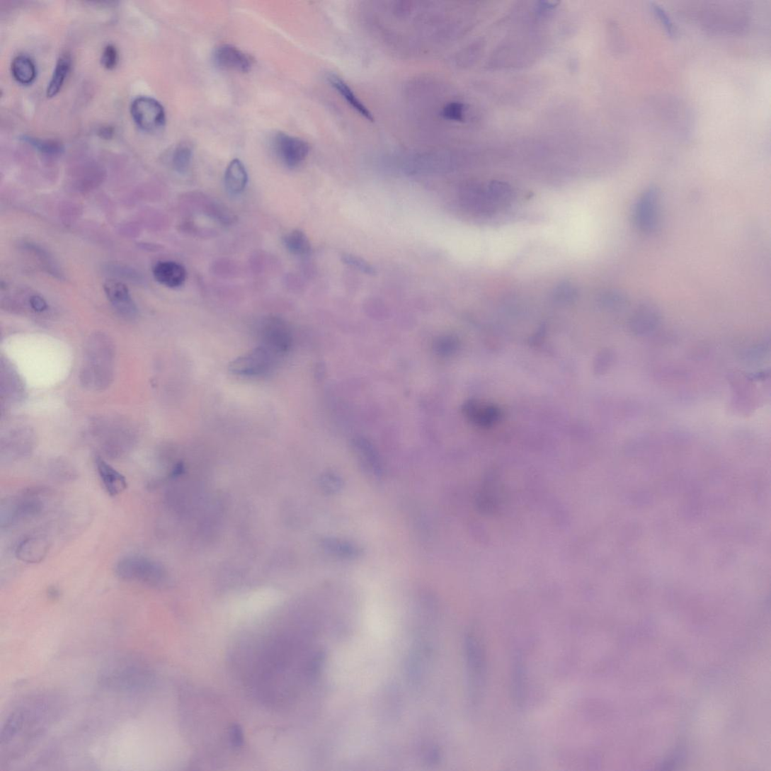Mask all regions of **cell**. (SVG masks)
Segmentation results:
<instances>
[{
	"label": "cell",
	"instance_id": "1",
	"mask_svg": "<svg viewBox=\"0 0 771 771\" xmlns=\"http://www.w3.org/2000/svg\"><path fill=\"white\" fill-rule=\"evenodd\" d=\"M46 704L38 699L18 707L8 719L2 733V747H27L45 729Z\"/></svg>",
	"mask_w": 771,
	"mask_h": 771
},
{
	"label": "cell",
	"instance_id": "2",
	"mask_svg": "<svg viewBox=\"0 0 771 771\" xmlns=\"http://www.w3.org/2000/svg\"><path fill=\"white\" fill-rule=\"evenodd\" d=\"M81 382L92 389H103L113 381L114 348L110 339L103 334L91 336L88 342Z\"/></svg>",
	"mask_w": 771,
	"mask_h": 771
},
{
	"label": "cell",
	"instance_id": "3",
	"mask_svg": "<svg viewBox=\"0 0 771 771\" xmlns=\"http://www.w3.org/2000/svg\"><path fill=\"white\" fill-rule=\"evenodd\" d=\"M115 573L125 582L152 588L163 587L169 582L168 573L161 564L138 555L123 557L117 563Z\"/></svg>",
	"mask_w": 771,
	"mask_h": 771
},
{
	"label": "cell",
	"instance_id": "4",
	"mask_svg": "<svg viewBox=\"0 0 771 771\" xmlns=\"http://www.w3.org/2000/svg\"><path fill=\"white\" fill-rule=\"evenodd\" d=\"M44 506L38 491H29L11 498L1 505V527L8 528L21 520L35 518L42 513Z\"/></svg>",
	"mask_w": 771,
	"mask_h": 771
},
{
	"label": "cell",
	"instance_id": "5",
	"mask_svg": "<svg viewBox=\"0 0 771 771\" xmlns=\"http://www.w3.org/2000/svg\"><path fill=\"white\" fill-rule=\"evenodd\" d=\"M278 355L265 346L258 347L232 362L229 370L239 375H263L274 367Z\"/></svg>",
	"mask_w": 771,
	"mask_h": 771
},
{
	"label": "cell",
	"instance_id": "6",
	"mask_svg": "<svg viewBox=\"0 0 771 771\" xmlns=\"http://www.w3.org/2000/svg\"><path fill=\"white\" fill-rule=\"evenodd\" d=\"M130 113L136 125L144 132H155L165 125L166 114L163 105L156 99L138 97L130 106Z\"/></svg>",
	"mask_w": 771,
	"mask_h": 771
},
{
	"label": "cell",
	"instance_id": "7",
	"mask_svg": "<svg viewBox=\"0 0 771 771\" xmlns=\"http://www.w3.org/2000/svg\"><path fill=\"white\" fill-rule=\"evenodd\" d=\"M466 651L469 675L470 693L477 701L483 690L485 663L483 650L476 636L469 634L466 638Z\"/></svg>",
	"mask_w": 771,
	"mask_h": 771
},
{
	"label": "cell",
	"instance_id": "8",
	"mask_svg": "<svg viewBox=\"0 0 771 771\" xmlns=\"http://www.w3.org/2000/svg\"><path fill=\"white\" fill-rule=\"evenodd\" d=\"M274 146L279 158L290 169L297 168L310 152L307 142L284 133L275 137Z\"/></svg>",
	"mask_w": 771,
	"mask_h": 771
},
{
	"label": "cell",
	"instance_id": "9",
	"mask_svg": "<svg viewBox=\"0 0 771 771\" xmlns=\"http://www.w3.org/2000/svg\"><path fill=\"white\" fill-rule=\"evenodd\" d=\"M262 334L265 347L278 355L287 353L292 345L290 329L280 318L269 317L262 326Z\"/></svg>",
	"mask_w": 771,
	"mask_h": 771
},
{
	"label": "cell",
	"instance_id": "10",
	"mask_svg": "<svg viewBox=\"0 0 771 771\" xmlns=\"http://www.w3.org/2000/svg\"><path fill=\"white\" fill-rule=\"evenodd\" d=\"M658 193L654 187H650L638 200L635 210L637 227L644 232H650L656 227L658 219Z\"/></svg>",
	"mask_w": 771,
	"mask_h": 771
},
{
	"label": "cell",
	"instance_id": "11",
	"mask_svg": "<svg viewBox=\"0 0 771 771\" xmlns=\"http://www.w3.org/2000/svg\"><path fill=\"white\" fill-rule=\"evenodd\" d=\"M213 60L222 69L247 73L253 66L252 57L232 45H222L213 54Z\"/></svg>",
	"mask_w": 771,
	"mask_h": 771
},
{
	"label": "cell",
	"instance_id": "12",
	"mask_svg": "<svg viewBox=\"0 0 771 771\" xmlns=\"http://www.w3.org/2000/svg\"><path fill=\"white\" fill-rule=\"evenodd\" d=\"M104 291L116 312L126 318H133L137 314V307L130 297L126 285L120 281L110 280L104 283Z\"/></svg>",
	"mask_w": 771,
	"mask_h": 771
},
{
	"label": "cell",
	"instance_id": "13",
	"mask_svg": "<svg viewBox=\"0 0 771 771\" xmlns=\"http://www.w3.org/2000/svg\"><path fill=\"white\" fill-rule=\"evenodd\" d=\"M153 276L163 286L178 288L183 286L187 278V272L182 265L172 261H163L154 266Z\"/></svg>",
	"mask_w": 771,
	"mask_h": 771
},
{
	"label": "cell",
	"instance_id": "14",
	"mask_svg": "<svg viewBox=\"0 0 771 771\" xmlns=\"http://www.w3.org/2000/svg\"><path fill=\"white\" fill-rule=\"evenodd\" d=\"M50 547L49 542L43 537H28L18 544L16 555L21 562L39 564L49 553Z\"/></svg>",
	"mask_w": 771,
	"mask_h": 771
},
{
	"label": "cell",
	"instance_id": "15",
	"mask_svg": "<svg viewBox=\"0 0 771 771\" xmlns=\"http://www.w3.org/2000/svg\"><path fill=\"white\" fill-rule=\"evenodd\" d=\"M327 80L330 86L338 93L340 96L347 102L353 110L362 116L365 120L373 122L374 117L371 111L369 108H367V106L360 101L358 95L355 94L345 80L334 74H329Z\"/></svg>",
	"mask_w": 771,
	"mask_h": 771
},
{
	"label": "cell",
	"instance_id": "16",
	"mask_svg": "<svg viewBox=\"0 0 771 771\" xmlns=\"http://www.w3.org/2000/svg\"><path fill=\"white\" fill-rule=\"evenodd\" d=\"M96 467L103 488L109 495L116 496L127 489L126 479L101 457H97Z\"/></svg>",
	"mask_w": 771,
	"mask_h": 771
},
{
	"label": "cell",
	"instance_id": "17",
	"mask_svg": "<svg viewBox=\"0 0 771 771\" xmlns=\"http://www.w3.org/2000/svg\"><path fill=\"white\" fill-rule=\"evenodd\" d=\"M465 203L474 211L486 215L496 208L490 199L486 187L477 184H471L464 189L462 193Z\"/></svg>",
	"mask_w": 771,
	"mask_h": 771
},
{
	"label": "cell",
	"instance_id": "18",
	"mask_svg": "<svg viewBox=\"0 0 771 771\" xmlns=\"http://www.w3.org/2000/svg\"><path fill=\"white\" fill-rule=\"evenodd\" d=\"M248 183V174L244 164L239 159L230 162L224 174V184L232 195L244 192Z\"/></svg>",
	"mask_w": 771,
	"mask_h": 771
},
{
	"label": "cell",
	"instance_id": "19",
	"mask_svg": "<svg viewBox=\"0 0 771 771\" xmlns=\"http://www.w3.org/2000/svg\"><path fill=\"white\" fill-rule=\"evenodd\" d=\"M322 547L329 553L343 559H355L362 555V549L358 545L338 538H325Z\"/></svg>",
	"mask_w": 771,
	"mask_h": 771
},
{
	"label": "cell",
	"instance_id": "20",
	"mask_svg": "<svg viewBox=\"0 0 771 771\" xmlns=\"http://www.w3.org/2000/svg\"><path fill=\"white\" fill-rule=\"evenodd\" d=\"M11 74L22 85H29L37 76V68L31 59L25 55H19L13 59L11 65Z\"/></svg>",
	"mask_w": 771,
	"mask_h": 771
},
{
	"label": "cell",
	"instance_id": "21",
	"mask_svg": "<svg viewBox=\"0 0 771 771\" xmlns=\"http://www.w3.org/2000/svg\"><path fill=\"white\" fill-rule=\"evenodd\" d=\"M71 67V58L69 55H62L57 62L52 79L47 86L46 95L52 98L61 91L69 74Z\"/></svg>",
	"mask_w": 771,
	"mask_h": 771
},
{
	"label": "cell",
	"instance_id": "22",
	"mask_svg": "<svg viewBox=\"0 0 771 771\" xmlns=\"http://www.w3.org/2000/svg\"><path fill=\"white\" fill-rule=\"evenodd\" d=\"M284 244L288 251L295 256H306L312 251L309 239L302 231L294 230L288 233L283 239Z\"/></svg>",
	"mask_w": 771,
	"mask_h": 771
},
{
	"label": "cell",
	"instance_id": "23",
	"mask_svg": "<svg viewBox=\"0 0 771 771\" xmlns=\"http://www.w3.org/2000/svg\"><path fill=\"white\" fill-rule=\"evenodd\" d=\"M488 195L496 207H503L511 202L513 189L508 183L493 181L486 187Z\"/></svg>",
	"mask_w": 771,
	"mask_h": 771
},
{
	"label": "cell",
	"instance_id": "24",
	"mask_svg": "<svg viewBox=\"0 0 771 771\" xmlns=\"http://www.w3.org/2000/svg\"><path fill=\"white\" fill-rule=\"evenodd\" d=\"M193 147L188 142L177 146L173 155V166L174 169L180 173H185L193 159Z\"/></svg>",
	"mask_w": 771,
	"mask_h": 771
},
{
	"label": "cell",
	"instance_id": "25",
	"mask_svg": "<svg viewBox=\"0 0 771 771\" xmlns=\"http://www.w3.org/2000/svg\"><path fill=\"white\" fill-rule=\"evenodd\" d=\"M358 449L361 460L366 469L375 477H381L382 468L373 450L364 444L358 445Z\"/></svg>",
	"mask_w": 771,
	"mask_h": 771
},
{
	"label": "cell",
	"instance_id": "26",
	"mask_svg": "<svg viewBox=\"0 0 771 771\" xmlns=\"http://www.w3.org/2000/svg\"><path fill=\"white\" fill-rule=\"evenodd\" d=\"M21 139L40 152L50 154V155H56L64 150L63 145L57 140L43 139L30 136H23Z\"/></svg>",
	"mask_w": 771,
	"mask_h": 771
},
{
	"label": "cell",
	"instance_id": "27",
	"mask_svg": "<svg viewBox=\"0 0 771 771\" xmlns=\"http://www.w3.org/2000/svg\"><path fill=\"white\" fill-rule=\"evenodd\" d=\"M467 110L466 103L454 101L445 104L442 114L446 120L458 122L465 120Z\"/></svg>",
	"mask_w": 771,
	"mask_h": 771
},
{
	"label": "cell",
	"instance_id": "28",
	"mask_svg": "<svg viewBox=\"0 0 771 771\" xmlns=\"http://www.w3.org/2000/svg\"><path fill=\"white\" fill-rule=\"evenodd\" d=\"M342 261L343 263L353 267L360 271L364 273L365 275H376L375 268L367 262L365 259L355 256L351 254H345L342 256Z\"/></svg>",
	"mask_w": 771,
	"mask_h": 771
},
{
	"label": "cell",
	"instance_id": "29",
	"mask_svg": "<svg viewBox=\"0 0 771 771\" xmlns=\"http://www.w3.org/2000/svg\"><path fill=\"white\" fill-rule=\"evenodd\" d=\"M343 481L336 474H326L321 479V486L329 494L337 493L343 488Z\"/></svg>",
	"mask_w": 771,
	"mask_h": 771
},
{
	"label": "cell",
	"instance_id": "30",
	"mask_svg": "<svg viewBox=\"0 0 771 771\" xmlns=\"http://www.w3.org/2000/svg\"><path fill=\"white\" fill-rule=\"evenodd\" d=\"M118 58V51L115 46L112 44L108 45L103 51L101 64L105 68L113 69L117 65Z\"/></svg>",
	"mask_w": 771,
	"mask_h": 771
},
{
	"label": "cell",
	"instance_id": "31",
	"mask_svg": "<svg viewBox=\"0 0 771 771\" xmlns=\"http://www.w3.org/2000/svg\"><path fill=\"white\" fill-rule=\"evenodd\" d=\"M556 290V297L561 300H572L576 294L575 287L569 282L561 283Z\"/></svg>",
	"mask_w": 771,
	"mask_h": 771
},
{
	"label": "cell",
	"instance_id": "32",
	"mask_svg": "<svg viewBox=\"0 0 771 771\" xmlns=\"http://www.w3.org/2000/svg\"><path fill=\"white\" fill-rule=\"evenodd\" d=\"M653 9L654 13L656 15V16L659 18L662 25H663L664 29H666L668 35H670V37L673 38L674 35V28L673 25V23L670 20V18H668L666 11L662 10L658 6H654Z\"/></svg>",
	"mask_w": 771,
	"mask_h": 771
},
{
	"label": "cell",
	"instance_id": "33",
	"mask_svg": "<svg viewBox=\"0 0 771 771\" xmlns=\"http://www.w3.org/2000/svg\"><path fill=\"white\" fill-rule=\"evenodd\" d=\"M230 741L234 747H239L244 743V733L239 725H234L230 729Z\"/></svg>",
	"mask_w": 771,
	"mask_h": 771
},
{
	"label": "cell",
	"instance_id": "34",
	"mask_svg": "<svg viewBox=\"0 0 771 771\" xmlns=\"http://www.w3.org/2000/svg\"><path fill=\"white\" fill-rule=\"evenodd\" d=\"M29 303L32 309L35 312L42 313L47 309V302L40 295H32Z\"/></svg>",
	"mask_w": 771,
	"mask_h": 771
},
{
	"label": "cell",
	"instance_id": "35",
	"mask_svg": "<svg viewBox=\"0 0 771 771\" xmlns=\"http://www.w3.org/2000/svg\"><path fill=\"white\" fill-rule=\"evenodd\" d=\"M47 596L51 599H57L60 596V591L55 587H50L47 589Z\"/></svg>",
	"mask_w": 771,
	"mask_h": 771
},
{
	"label": "cell",
	"instance_id": "36",
	"mask_svg": "<svg viewBox=\"0 0 771 771\" xmlns=\"http://www.w3.org/2000/svg\"><path fill=\"white\" fill-rule=\"evenodd\" d=\"M101 134L103 135V137H110V135L113 134V130L109 127H105L102 129Z\"/></svg>",
	"mask_w": 771,
	"mask_h": 771
}]
</instances>
